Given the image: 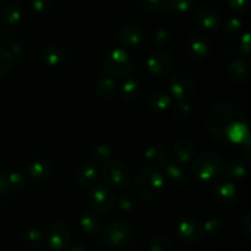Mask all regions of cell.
Returning <instances> with one entry per match:
<instances>
[{
  "label": "cell",
  "mask_w": 251,
  "mask_h": 251,
  "mask_svg": "<svg viewBox=\"0 0 251 251\" xmlns=\"http://www.w3.org/2000/svg\"><path fill=\"white\" fill-rule=\"evenodd\" d=\"M244 119L239 108L229 102H221L208 110L206 124L208 132L216 141L228 144V130L239 120Z\"/></svg>",
  "instance_id": "obj_1"
},
{
  "label": "cell",
  "mask_w": 251,
  "mask_h": 251,
  "mask_svg": "<svg viewBox=\"0 0 251 251\" xmlns=\"http://www.w3.org/2000/svg\"><path fill=\"white\" fill-rule=\"evenodd\" d=\"M134 188L137 195L144 200H156L164 190V178L159 172L154 169L144 168L137 173Z\"/></svg>",
  "instance_id": "obj_2"
},
{
  "label": "cell",
  "mask_w": 251,
  "mask_h": 251,
  "mask_svg": "<svg viewBox=\"0 0 251 251\" xmlns=\"http://www.w3.org/2000/svg\"><path fill=\"white\" fill-rule=\"evenodd\" d=\"M223 161L215 152H203L195 158L193 171L196 178L202 181H211L218 178L223 172Z\"/></svg>",
  "instance_id": "obj_3"
},
{
  "label": "cell",
  "mask_w": 251,
  "mask_h": 251,
  "mask_svg": "<svg viewBox=\"0 0 251 251\" xmlns=\"http://www.w3.org/2000/svg\"><path fill=\"white\" fill-rule=\"evenodd\" d=\"M105 69L114 77H126L134 69V61L126 50L115 48L105 58Z\"/></svg>",
  "instance_id": "obj_4"
},
{
  "label": "cell",
  "mask_w": 251,
  "mask_h": 251,
  "mask_svg": "<svg viewBox=\"0 0 251 251\" xmlns=\"http://www.w3.org/2000/svg\"><path fill=\"white\" fill-rule=\"evenodd\" d=\"M103 179L110 188L123 189L129 184L130 171L124 162L110 159L103 167Z\"/></svg>",
  "instance_id": "obj_5"
},
{
  "label": "cell",
  "mask_w": 251,
  "mask_h": 251,
  "mask_svg": "<svg viewBox=\"0 0 251 251\" xmlns=\"http://www.w3.org/2000/svg\"><path fill=\"white\" fill-rule=\"evenodd\" d=\"M104 239L114 248L127 247L134 239V230L125 222H112L104 229Z\"/></svg>",
  "instance_id": "obj_6"
},
{
  "label": "cell",
  "mask_w": 251,
  "mask_h": 251,
  "mask_svg": "<svg viewBox=\"0 0 251 251\" xmlns=\"http://www.w3.org/2000/svg\"><path fill=\"white\" fill-rule=\"evenodd\" d=\"M87 202L95 212L107 213L114 207L115 198L108 188L103 185H96L88 191Z\"/></svg>",
  "instance_id": "obj_7"
},
{
  "label": "cell",
  "mask_w": 251,
  "mask_h": 251,
  "mask_svg": "<svg viewBox=\"0 0 251 251\" xmlns=\"http://www.w3.org/2000/svg\"><path fill=\"white\" fill-rule=\"evenodd\" d=\"M169 87H171L172 96L176 100H178L179 102H185L194 93L195 81L190 74L178 73L172 77Z\"/></svg>",
  "instance_id": "obj_8"
},
{
  "label": "cell",
  "mask_w": 251,
  "mask_h": 251,
  "mask_svg": "<svg viewBox=\"0 0 251 251\" xmlns=\"http://www.w3.org/2000/svg\"><path fill=\"white\" fill-rule=\"evenodd\" d=\"M70 229L64 223L55 222L49 226L46 230L44 240L51 250H64L70 243Z\"/></svg>",
  "instance_id": "obj_9"
},
{
  "label": "cell",
  "mask_w": 251,
  "mask_h": 251,
  "mask_svg": "<svg viewBox=\"0 0 251 251\" xmlns=\"http://www.w3.org/2000/svg\"><path fill=\"white\" fill-rule=\"evenodd\" d=\"M146 65L150 73L153 75H166L171 71L172 65H173V58H172L171 53L164 49H154L153 51L150 53Z\"/></svg>",
  "instance_id": "obj_10"
},
{
  "label": "cell",
  "mask_w": 251,
  "mask_h": 251,
  "mask_svg": "<svg viewBox=\"0 0 251 251\" xmlns=\"http://www.w3.org/2000/svg\"><path fill=\"white\" fill-rule=\"evenodd\" d=\"M202 226L194 218L181 221L176 229V237L184 244H194L202 237Z\"/></svg>",
  "instance_id": "obj_11"
},
{
  "label": "cell",
  "mask_w": 251,
  "mask_h": 251,
  "mask_svg": "<svg viewBox=\"0 0 251 251\" xmlns=\"http://www.w3.org/2000/svg\"><path fill=\"white\" fill-rule=\"evenodd\" d=\"M213 196L223 206H232L238 200V190L228 179H218L213 185Z\"/></svg>",
  "instance_id": "obj_12"
},
{
  "label": "cell",
  "mask_w": 251,
  "mask_h": 251,
  "mask_svg": "<svg viewBox=\"0 0 251 251\" xmlns=\"http://www.w3.org/2000/svg\"><path fill=\"white\" fill-rule=\"evenodd\" d=\"M195 24L205 32H216L221 26V17L216 10L203 7L196 11Z\"/></svg>",
  "instance_id": "obj_13"
},
{
  "label": "cell",
  "mask_w": 251,
  "mask_h": 251,
  "mask_svg": "<svg viewBox=\"0 0 251 251\" xmlns=\"http://www.w3.org/2000/svg\"><path fill=\"white\" fill-rule=\"evenodd\" d=\"M118 38L124 46L137 47L144 41V31L137 25L125 24L118 29Z\"/></svg>",
  "instance_id": "obj_14"
},
{
  "label": "cell",
  "mask_w": 251,
  "mask_h": 251,
  "mask_svg": "<svg viewBox=\"0 0 251 251\" xmlns=\"http://www.w3.org/2000/svg\"><path fill=\"white\" fill-rule=\"evenodd\" d=\"M97 180V169L90 162H83L77 167L75 173V183L78 188L88 189L95 186Z\"/></svg>",
  "instance_id": "obj_15"
},
{
  "label": "cell",
  "mask_w": 251,
  "mask_h": 251,
  "mask_svg": "<svg viewBox=\"0 0 251 251\" xmlns=\"http://www.w3.org/2000/svg\"><path fill=\"white\" fill-rule=\"evenodd\" d=\"M26 174L33 180H46L51 173V166L47 159L34 158L25 167Z\"/></svg>",
  "instance_id": "obj_16"
},
{
  "label": "cell",
  "mask_w": 251,
  "mask_h": 251,
  "mask_svg": "<svg viewBox=\"0 0 251 251\" xmlns=\"http://www.w3.org/2000/svg\"><path fill=\"white\" fill-rule=\"evenodd\" d=\"M210 41L205 36H201V34H196V36L191 37L188 43L189 55L195 59V60L205 59L210 53Z\"/></svg>",
  "instance_id": "obj_17"
},
{
  "label": "cell",
  "mask_w": 251,
  "mask_h": 251,
  "mask_svg": "<svg viewBox=\"0 0 251 251\" xmlns=\"http://www.w3.org/2000/svg\"><path fill=\"white\" fill-rule=\"evenodd\" d=\"M227 139L228 144L250 146V135L247 122L243 119L233 124V126L228 130Z\"/></svg>",
  "instance_id": "obj_18"
},
{
  "label": "cell",
  "mask_w": 251,
  "mask_h": 251,
  "mask_svg": "<svg viewBox=\"0 0 251 251\" xmlns=\"http://www.w3.org/2000/svg\"><path fill=\"white\" fill-rule=\"evenodd\" d=\"M39 56H41V60L46 65L50 66V68H56V66L61 65L65 61L66 53L59 46L49 44V46H46L42 49Z\"/></svg>",
  "instance_id": "obj_19"
},
{
  "label": "cell",
  "mask_w": 251,
  "mask_h": 251,
  "mask_svg": "<svg viewBox=\"0 0 251 251\" xmlns=\"http://www.w3.org/2000/svg\"><path fill=\"white\" fill-rule=\"evenodd\" d=\"M195 150L188 140H178L173 146V157L178 164H188L193 161Z\"/></svg>",
  "instance_id": "obj_20"
},
{
  "label": "cell",
  "mask_w": 251,
  "mask_h": 251,
  "mask_svg": "<svg viewBox=\"0 0 251 251\" xmlns=\"http://www.w3.org/2000/svg\"><path fill=\"white\" fill-rule=\"evenodd\" d=\"M22 19V10L17 2H10L5 5L0 11V24L4 27H14Z\"/></svg>",
  "instance_id": "obj_21"
},
{
  "label": "cell",
  "mask_w": 251,
  "mask_h": 251,
  "mask_svg": "<svg viewBox=\"0 0 251 251\" xmlns=\"http://www.w3.org/2000/svg\"><path fill=\"white\" fill-rule=\"evenodd\" d=\"M144 159L150 168H161L167 162V153L159 145H151L144 152Z\"/></svg>",
  "instance_id": "obj_22"
},
{
  "label": "cell",
  "mask_w": 251,
  "mask_h": 251,
  "mask_svg": "<svg viewBox=\"0 0 251 251\" xmlns=\"http://www.w3.org/2000/svg\"><path fill=\"white\" fill-rule=\"evenodd\" d=\"M163 172L169 183L173 184V185L180 186L185 184L186 174L183 167L176 162H166V164L163 166Z\"/></svg>",
  "instance_id": "obj_23"
},
{
  "label": "cell",
  "mask_w": 251,
  "mask_h": 251,
  "mask_svg": "<svg viewBox=\"0 0 251 251\" xmlns=\"http://www.w3.org/2000/svg\"><path fill=\"white\" fill-rule=\"evenodd\" d=\"M147 103L156 112H166L172 107L173 100H172L171 96L167 95L166 92L157 90L150 93V96L147 97Z\"/></svg>",
  "instance_id": "obj_24"
},
{
  "label": "cell",
  "mask_w": 251,
  "mask_h": 251,
  "mask_svg": "<svg viewBox=\"0 0 251 251\" xmlns=\"http://www.w3.org/2000/svg\"><path fill=\"white\" fill-rule=\"evenodd\" d=\"M80 226L83 232L87 233L88 235H98L103 229L100 217L92 212H87L82 215L80 220Z\"/></svg>",
  "instance_id": "obj_25"
},
{
  "label": "cell",
  "mask_w": 251,
  "mask_h": 251,
  "mask_svg": "<svg viewBox=\"0 0 251 251\" xmlns=\"http://www.w3.org/2000/svg\"><path fill=\"white\" fill-rule=\"evenodd\" d=\"M118 92V85L113 77H102L95 86V93L102 100H112Z\"/></svg>",
  "instance_id": "obj_26"
},
{
  "label": "cell",
  "mask_w": 251,
  "mask_h": 251,
  "mask_svg": "<svg viewBox=\"0 0 251 251\" xmlns=\"http://www.w3.org/2000/svg\"><path fill=\"white\" fill-rule=\"evenodd\" d=\"M21 240L26 248L31 250H39L44 244V235L37 228H28L21 234Z\"/></svg>",
  "instance_id": "obj_27"
},
{
  "label": "cell",
  "mask_w": 251,
  "mask_h": 251,
  "mask_svg": "<svg viewBox=\"0 0 251 251\" xmlns=\"http://www.w3.org/2000/svg\"><path fill=\"white\" fill-rule=\"evenodd\" d=\"M228 75L235 82H243L249 75V66L247 61L242 58H235L228 68Z\"/></svg>",
  "instance_id": "obj_28"
},
{
  "label": "cell",
  "mask_w": 251,
  "mask_h": 251,
  "mask_svg": "<svg viewBox=\"0 0 251 251\" xmlns=\"http://www.w3.org/2000/svg\"><path fill=\"white\" fill-rule=\"evenodd\" d=\"M141 85L134 77H129L124 81L122 86V96L126 102H135L141 95Z\"/></svg>",
  "instance_id": "obj_29"
},
{
  "label": "cell",
  "mask_w": 251,
  "mask_h": 251,
  "mask_svg": "<svg viewBox=\"0 0 251 251\" xmlns=\"http://www.w3.org/2000/svg\"><path fill=\"white\" fill-rule=\"evenodd\" d=\"M195 0H164L163 7L167 12L184 14L194 6Z\"/></svg>",
  "instance_id": "obj_30"
},
{
  "label": "cell",
  "mask_w": 251,
  "mask_h": 251,
  "mask_svg": "<svg viewBox=\"0 0 251 251\" xmlns=\"http://www.w3.org/2000/svg\"><path fill=\"white\" fill-rule=\"evenodd\" d=\"M243 22L238 17H232L223 26V34L228 39H237L242 36Z\"/></svg>",
  "instance_id": "obj_31"
},
{
  "label": "cell",
  "mask_w": 251,
  "mask_h": 251,
  "mask_svg": "<svg viewBox=\"0 0 251 251\" xmlns=\"http://www.w3.org/2000/svg\"><path fill=\"white\" fill-rule=\"evenodd\" d=\"M223 169L226 171L228 176L233 179H242L247 176V167L239 159H234V161H230L229 163H227V166L223 167Z\"/></svg>",
  "instance_id": "obj_32"
},
{
  "label": "cell",
  "mask_w": 251,
  "mask_h": 251,
  "mask_svg": "<svg viewBox=\"0 0 251 251\" xmlns=\"http://www.w3.org/2000/svg\"><path fill=\"white\" fill-rule=\"evenodd\" d=\"M112 152L113 151L109 145L104 144V142L97 144L92 149L93 158L97 162H100V163H107V162H109L110 157H112Z\"/></svg>",
  "instance_id": "obj_33"
},
{
  "label": "cell",
  "mask_w": 251,
  "mask_h": 251,
  "mask_svg": "<svg viewBox=\"0 0 251 251\" xmlns=\"http://www.w3.org/2000/svg\"><path fill=\"white\" fill-rule=\"evenodd\" d=\"M6 178L7 186H9V190L11 193H19L26 186V180H25V176L21 173L11 172V173H7Z\"/></svg>",
  "instance_id": "obj_34"
},
{
  "label": "cell",
  "mask_w": 251,
  "mask_h": 251,
  "mask_svg": "<svg viewBox=\"0 0 251 251\" xmlns=\"http://www.w3.org/2000/svg\"><path fill=\"white\" fill-rule=\"evenodd\" d=\"M164 0H136V6L145 14H154L163 7Z\"/></svg>",
  "instance_id": "obj_35"
},
{
  "label": "cell",
  "mask_w": 251,
  "mask_h": 251,
  "mask_svg": "<svg viewBox=\"0 0 251 251\" xmlns=\"http://www.w3.org/2000/svg\"><path fill=\"white\" fill-rule=\"evenodd\" d=\"M118 205L119 208L124 212H131L139 205V201H137L136 196L131 193H125L123 195H120L119 201H118Z\"/></svg>",
  "instance_id": "obj_36"
},
{
  "label": "cell",
  "mask_w": 251,
  "mask_h": 251,
  "mask_svg": "<svg viewBox=\"0 0 251 251\" xmlns=\"http://www.w3.org/2000/svg\"><path fill=\"white\" fill-rule=\"evenodd\" d=\"M14 65V58L6 48L0 47V77L6 75Z\"/></svg>",
  "instance_id": "obj_37"
},
{
  "label": "cell",
  "mask_w": 251,
  "mask_h": 251,
  "mask_svg": "<svg viewBox=\"0 0 251 251\" xmlns=\"http://www.w3.org/2000/svg\"><path fill=\"white\" fill-rule=\"evenodd\" d=\"M149 251H174L173 243L167 237H156L150 243Z\"/></svg>",
  "instance_id": "obj_38"
},
{
  "label": "cell",
  "mask_w": 251,
  "mask_h": 251,
  "mask_svg": "<svg viewBox=\"0 0 251 251\" xmlns=\"http://www.w3.org/2000/svg\"><path fill=\"white\" fill-rule=\"evenodd\" d=\"M222 230L223 225L217 218H208L202 225V232H205L210 237H217V235L221 234Z\"/></svg>",
  "instance_id": "obj_39"
},
{
  "label": "cell",
  "mask_w": 251,
  "mask_h": 251,
  "mask_svg": "<svg viewBox=\"0 0 251 251\" xmlns=\"http://www.w3.org/2000/svg\"><path fill=\"white\" fill-rule=\"evenodd\" d=\"M153 39L158 47H166L172 42V33L164 27H161L154 31Z\"/></svg>",
  "instance_id": "obj_40"
},
{
  "label": "cell",
  "mask_w": 251,
  "mask_h": 251,
  "mask_svg": "<svg viewBox=\"0 0 251 251\" xmlns=\"http://www.w3.org/2000/svg\"><path fill=\"white\" fill-rule=\"evenodd\" d=\"M173 113L176 115V118H178V119H186V118H189V115L191 113L190 104L186 102H179L173 108Z\"/></svg>",
  "instance_id": "obj_41"
},
{
  "label": "cell",
  "mask_w": 251,
  "mask_h": 251,
  "mask_svg": "<svg viewBox=\"0 0 251 251\" xmlns=\"http://www.w3.org/2000/svg\"><path fill=\"white\" fill-rule=\"evenodd\" d=\"M31 6L37 14H46L50 10L51 0H31Z\"/></svg>",
  "instance_id": "obj_42"
},
{
  "label": "cell",
  "mask_w": 251,
  "mask_h": 251,
  "mask_svg": "<svg viewBox=\"0 0 251 251\" xmlns=\"http://www.w3.org/2000/svg\"><path fill=\"white\" fill-rule=\"evenodd\" d=\"M240 50L244 54L245 56L250 55L251 51V38L249 32H245L244 34H242V39H240Z\"/></svg>",
  "instance_id": "obj_43"
},
{
  "label": "cell",
  "mask_w": 251,
  "mask_h": 251,
  "mask_svg": "<svg viewBox=\"0 0 251 251\" xmlns=\"http://www.w3.org/2000/svg\"><path fill=\"white\" fill-rule=\"evenodd\" d=\"M228 4L234 11L245 12L249 6V0H228Z\"/></svg>",
  "instance_id": "obj_44"
},
{
  "label": "cell",
  "mask_w": 251,
  "mask_h": 251,
  "mask_svg": "<svg viewBox=\"0 0 251 251\" xmlns=\"http://www.w3.org/2000/svg\"><path fill=\"white\" fill-rule=\"evenodd\" d=\"M10 49H7V50L10 51V54L12 55V58H21L22 55L25 54V47L22 46L21 43H20L19 41L14 42L12 44H10Z\"/></svg>",
  "instance_id": "obj_45"
},
{
  "label": "cell",
  "mask_w": 251,
  "mask_h": 251,
  "mask_svg": "<svg viewBox=\"0 0 251 251\" xmlns=\"http://www.w3.org/2000/svg\"><path fill=\"white\" fill-rule=\"evenodd\" d=\"M240 227H242L243 233H244L247 237H250V234H251V212L245 213L244 217L242 218Z\"/></svg>",
  "instance_id": "obj_46"
},
{
  "label": "cell",
  "mask_w": 251,
  "mask_h": 251,
  "mask_svg": "<svg viewBox=\"0 0 251 251\" xmlns=\"http://www.w3.org/2000/svg\"><path fill=\"white\" fill-rule=\"evenodd\" d=\"M7 173L0 172V196H6L10 193L9 186H7Z\"/></svg>",
  "instance_id": "obj_47"
},
{
  "label": "cell",
  "mask_w": 251,
  "mask_h": 251,
  "mask_svg": "<svg viewBox=\"0 0 251 251\" xmlns=\"http://www.w3.org/2000/svg\"><path fill=\"white\" fill-rule=\"evenodd\" d=\"M1 39L4 43L10 46V44H12L14 42L17 41V36L14 31H11V29H6V31L1 33Z\"/></svg>",
  "instance_id": "obj_48"
},
{
  "label": "cell",
  "mask_w": 251,
  "mask_h": 251,
  "mask_svg": "<svg viewBox=\"0 0 251 251\" xmlns=\"http://www.w3.org/2000/svg\"><path fill=\"white\" fill-rule=\"evenodd\" d=\"M66 251H88L87 248L82 247V245H75V247L70 248V249H68Z\"/></svg>",
  "instance_id": "obj_49"
},
{
  "label": "cell",
  "mask_w": 251,
  "mask_h": 251,
  "mask_svg": "<svg viewBox=\"0 0 251 251\" xmlns=\"http://www.w3.org/2000/svg\"><path fill=\"white\" fill-rule=\"evenodd\" d=\"M36 251H48V250H42V249H39V250H36Z\"/></svg>",
  "instance_id": "obj_50"
},
{
  "label": "cell",
  "mask_w": 251,
  "mask_h": 251,
  "mask_svg": "<svg viewBox=\"0 0 251 251\" xmlns=\"http://www.w3.org/2000/svg\"><path fill=\"white\" fill-rule=\"evenodd\" d=\"M0 132H1V130H0Z\"/></svg>",
  "instance_id": "obj_51"
},
{
  "label": "cell",
  "mask_w": 251,
  "mask_h": 251,
  "mask_svg": "<svg viewBox=\"0 0 251 251\" xmlns=\"http://www.w3.org/2000/svg\"><path fill=\"white\" fill-rule=\"evenodd\" d=\"M180 251H183V250H180Z\"/></svg>",
  "instance_id": "obj_52"
}]
</instances>
